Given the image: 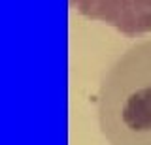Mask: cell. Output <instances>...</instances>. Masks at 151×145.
<instances>
[{"instance_id":"1","label":"cell","mask_w":151,"mask_h":145,"mask_svg":"<svg viewBox=\"0 0 151 145\" xmlns=\"http://www.w3.org/2000/svg\"><path fill=\"white\" fill-rule=\"evenodd\" d=\"M96 121L108 145H151V38L130 45L106 70Z\"/></svg>"}]
</instances>
